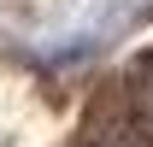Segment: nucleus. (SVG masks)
<instances>
[{
  "instance_id": "nucleus-1",
  "label": "nucleus",
  "mask_w": 153,
  "mask_h": 147,
  "mask_svg": "<svg viewBox=\"0 0 153 147\" xmlns=\"http://www.w3.org/2000/svg\"><path fill=\"white\" fill-rule=\"evenodd\" d=\"M100 147H153V129L147 124H112L100 135Z\"/></svg>"
}]
</instances>
